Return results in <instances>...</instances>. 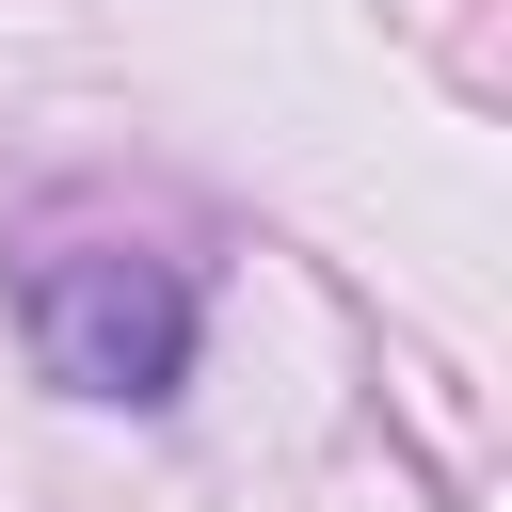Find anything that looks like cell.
<instances>
[{
	"label": "cell",
	"mask_w": 512,
	"mask_h": 512,
	"mask_svg": "<svg viewBox=\"0 0 512 512\" xmlns=\"http://www.w3.org/2000/svg\"><path fill=\"white\" fill-rule=\"evenodd\" d=\"M32 368L64 400H112V416H160L192 384V272L144 256V240H80L32 272Z\"/></svg>",
	"instance_id": "cell-1"
}]
</instances>
